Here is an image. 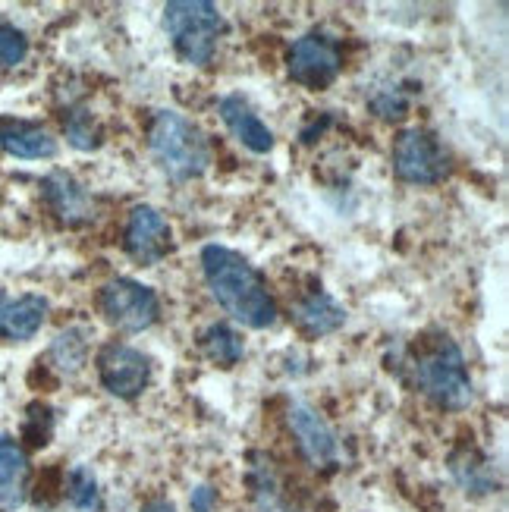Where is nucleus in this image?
<instances>
[{
    "label": "nucleus",
    "instance_id": "23",
    "mask_svg": "<svg viewBox=\"0 0 509 512\" xmlns=\"http://www.w3.org/2000/svg\"><path fill=\"white\" fill-rule=\"evenodd\" d=\"M371 110L378 114L381 120H403L406 110H409V98L400 92V88H384V92L374 95Z\"/></svg>",
    "mask_w": 509,
    "mask_h": 512
},
{
    "label": "nucleus",
    "instance_id": "21",
    "mask_svg": "<svg viewBox=\"0 0 509 512\" xmlns=\"http://www.w3.org/2000/svg\"><path fill=\"white\" fill-rule=\"evenodd\" d=\"M63 129H66V139H70V145L79 148V151H95L101 145V139H104L98 120L88 114V110H73V114L66 117Z\"/></svg>",
    "mask_w": 509,
    "mask_h": 512
},
{
    "label": "nucleus",
    "instance_id": "22",
    "mask_svg": "<svg viewBox=\"0 0 509 512\" xmlns=\"http://www.w3.org/2000/svg\"><path fill=\"white\" fill-rule=\"evenodd\" d=\"M29 54V38L22 35L16 26H7V22H0V66L4 70H13Z\"/></svg>",
    "mask_w": 509,
    "mask_h": 512
},
{
    "label": "nucleus",
    "instance_id": "13",
    "mask_svg": "<svg viewBox=\"0 0 509 512\" xmlns=\"http://www.w3.org/2000/svg\"><path fill=\"white\" fill-rule=\"evenodd\" d=\"M44 321H48V299H41L35 293L26 296L0 293V337L4 340L13 343L32 340Z\"/></svg>",
    "mask_w": 509,
    "mask_h": 512
},
{
    "label": "nucleus",
    "instance_id": "7",
    "mask_svg": "<svg viewBox=\"0 0 509 512\" xmlns=\"http://www.w3.org/2000/svg\"><path fill=\"white\" fill-rule=\"evenodd\" d=\"M286 70H290L293 82L312 88V92H321V88L334 85L343 70V57H340L337 41L321 32H308V35L296 38L290 54H286Z\"/></svg>",
    "mask_w": 509,
    "mask_h": 512
},
{
    "label": "nucleus",
    "instance_id": "16",
    "mask_svg": "<svg viewBox=\"0 0 509 512\" xmlns=\"http://www.w3.org/2000/svg\"><path fill=\"white\" fill-rule=\"evenodd\" d=\"M29 459L13 437H0V506L19 509L26 503Z\"/></svg>",
    "mask_w": 509,
    "mask_h": 512
},
{
    "label": "nucleus",
    "instance_id": "20",
    "mask_svg": "<svg viewBox=\"0 0 509 512\" xmlns=\"http://www.w3.org/2000/svg\"><path fill=\"white\" fill-rule=\"evenodd\" d=\"M66 497H70V506L76 512H101L104 509L98 478L92 469H85V465H76L70 478H66Z\"/></svg>",
    "mask_w": 509,
    "mask_h": 512
},
{
    "label": "nucleus",
    "instance_id": "4",
    "mask_svg": "<svg viewBox=\"0 0 509 512\" xmlns=\"http://www.w3.org/2000/svg\"><path fill=\"white\" fill-rule=\"evenodd\" d=\"M164 22L176 54L192 66H205L217 54V41L227 22L208 0H173L164 7Z\"/></svg>",
    "mask_w": 509,
    "mask_h": 512
},
{
    "label": "nucleus",
    "instance_id": "6",
    "mask_svg": "<svg viewBox=\"0 0 509 512\" xmlns=\"http://www.w3.org/2000/svg\"><path fill=\"white\" fill-rule=\"evenodd\" d=\"M98 305L107 324H114L117 330H126V333L148 330L161 315V302L154 296V289L129 277H117L104 283Z\"/></svg>",
    "mask_w": 509,
    "mask_h": 512
},
{
    "label": "nucleus",
    "instance_id": "1",
    "mask_svg": "<svg viewBox=\"0 0 509 512\" xmlns=\"http://www.w3.org/2000/svg\"><path fill=\"white\" fill-rule=\"evenodd\" d=\"M202 271L211 296L233 321L249 330H268L277 324V302L255 264L227 246L202 249Z\"/></svg>",
    "mask_w": 509,
    "mask_h": 512
},
{
    "label": "nucleus",
    "instance_id": "8",
    "mask_svg": "<svg viewBox=\"0 0 509 512\" xmlns=\"http://www.w3.org/2000/svg\"><path fill=\"white\" fill-rule=\"evenodd\" d=\"M101 387L117 399H136L151 384V359L126 343H110L98 355Z\"/></svg>",
    "mask_w": 509,
    "mask_h": 512
},
{
    "label": "nucleus",
    "instance_id": "5",
    "mask_svg": "<svg viewBox=\"0 0 509 512\" xmlns=\"http://www.w3.org/2000/svg\"><path fill=\"white\" fill-rule=\"evenodd\" d=\"M393 173L412 186H437L450 176V151L437 132L412 126L393 142Z\"/></svg>",
    "mask_w": 509,
    "mask_h": 512
},
{
    "label": "nucleus",
    "instance_id": "10",
    "mask_svg": "<svg viewBox=\"0 0 509 512\" xmlns=\"http://www.w3.org/2000/svg\"><path fill=\"white\" fill-rule=\"evenodd\" d=\"M290 431L299 443L302 456L315 465V469H330L340 456V443L330 431L327 421L305 403L290 406Z\"/></svg>",
    "mask_w": 509,
    "mask_h": 512
},
{
    "label": "nucleus",
    "instance_id": "24",
    "mask_svg": "<svg viewBox=\"0 0 509 512\" xmlns=\"http://www.w3.org/2000/svg\"><path fill=\"white\" fill-rule=\"evenodd\" d=\"M189 506H192V512H214V506H217V491H214V487H208V484L195 487L192 497H189Z\"/></svg>",
    "mask_w": 509,
    "mask_h": 512
},
{
    "label": "nucleus",
    "instance_id": "14",
    "mask_svg": "<svg viewBox=\"0 0 509 512\" xmlns=\"http://www.w3.org/2000/svg\"><path fill=\"white\" fill-rule=\"evenodd\" d=\"M0 151H7L10 158H22V161H41L57 154V139L38 123L7 117L0 120Z\"/></svg>",
    "mask_w": 509,
    "mask_h": 512
},
{
    "label": "nucleus",
    "instance_id": "2",
    "mask_svg": "<svg viewBox=\"0 0 509 512\" xmlns=\"http://www.w3.org/2000/svg\"><path fill=\"white\" fill-rule=\"evenodd\" d=\"M412 374H415V384L422 387V393L440 409L462 412L472 406L475 390H472V377L466 371V359H462V349L447 333H437V337L418 343V352L412 359Z\"/></svg>",
    "mask_w": 509,
    "mask_h": 512
},
{
    "label": "nucleus",
    "instance_id": "15",
    "mask_svg": "<svg viewBox=\"0 0 509 512\" xmlns=\"http://www.w3.org/2000/svg\"><path fill=\"white\" fill-rule=\"evenodd\" d=\"M293 318L308 337H327V333L346 324V308L334 296H327L324 289H312L293 305Z\"/></svg>",
    "mask_w": 509,
    "mask_h": 512
},
{
    "label": "nucleus",
    "instance_id": "3",
    "mask_svg": "<svg viewBox=\"0 0 509 512\" xmlns=\"http://www.w3.org/2000/svg\"><path fill=\"white\" fill-rule=\"evenodd\" d=\"M148 148L158 167L170 180H198L211 167V142L198 123L176 114V110H158L148 129Z\"/></svg>",
    "mask_w": 509,
    "mask_h": 512
},
{
    "label": "nucleus",
    "instance_id": "25",
    "mask_svg": "<svg viewBox=\"0 0 509 512\" xmlns=\"http://www.w3.org/2000/svg\"><path fill=\"white\" fill-rule=\"evenodd\" d=\"M142 512H176V506H173L170 500L158 497V500H148V503L142 506Z\"/></svg>",
    "mask_w": 509,
    "mask_h": 512
},
{
    "label": "nucleus",
    "instance_id": "9",
    "mask_svg": "<svg viewBox=\"0 0 509 512\" xmlns=\"http://www.w3.org/2000/svg\"><path fill=\"white\" fill-rule=\"evenodd\" d=\"M123 246L132 261H139L145 267L164 261L173 252V230L167 224V217L151 205L132 208V214L126 220Z\"/></svg>",
    "mask_w": 509,
    "mask_h": 512
},
{
    "label": "nucleus",
    "instance_id": "19",
    "mask_svg": "<svg viewBox=\"0 0 509 512\" xmlns=\"http://www.w3.org/2000/svg\"><path fill=\"white\" fill-rule=\"evenodd\" d=\"M88 333L85 327H66L63 333H57L54 343H51V359L60 371L66 374H76L82 371L85 359H88Z\"/></svg>",
    "mask_w": 509,
    "mask_h": 512
},
{
    "label": "nucleus",
    "instance_id": "17",
    "mask_svg": "<svg viewBox=\"0 0 509 512\" xmlns=\"http://www.w3.org/2000/svg\"><path fill=\"white\" fill-rule=\"evenodd\" d=\"M450 469L456 475V481L466 487V494H491L494 491V465L484 459L481 453L475 450H459L453 459H450Z\"/></svg>",
    "mask_w": 509,
    "mask_h": 512
},
{
    "label": "nucleus",
    "instance_id": "11",
    "mask_svg": "<svg viewBox=\"0 0 509 512\" xmlns=\"http://www.w3.org/2000/svg\"><path fill=\"white\" fill-rule=\"evenodd\" d=\"M41 192H44L48 208L63 220L66 227H82V224H92L95 220V198L88 195V189L73 173H66V170L48 173L41 183Z\"/></svg>",
    "mask_w": 509,
    "mask_h": 512
},
{
    "label": "nucleus",
    "instance_id": "18",
    "mask_svg": "<svg viewBox=\"0 0 509 512\" xmlns=\"http://www.w3.org/2000/svg\"><path fill=\"white\" fill-rule=\"evenodd\" d=\"M202 349L220 368H233L242 362V355H246V343H242V337L230 324H211L202 333Z\"/></svg>",
    "mask_w": 509,
    "mask_h": 512
},
{
    "label": "nucleus",
    "instance_id": "12",
    "mask_svg": "<svg viewBox=\"0 0 509 512\" xmlns=\"http://www.w3.org/2000/svg\"><path fill=\"white\" fill-rule=\"evenodd\" d=\"M217 110H220V120H224V126L233 132V139L242 148H249L252 154H271L274 151V132L249 107L246 98L227 95V98H220Z\"/></svg>",
    "mask_w": 509,
    "mask_h": 512
}]
</instances>
